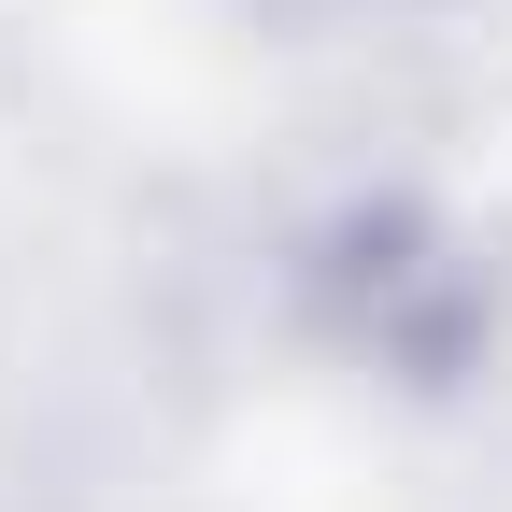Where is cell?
Segmentation results:
<instances>
[{
    "label": "cell",
    "mask_w": 512,
    "mask_h": 512,
    "mask_svg": "<svg viewBox=\"0 0 512 512\" xmlns=\"http://www.w3.org/2000/svg\"><path fill=\"white\" fill-rule=\"evenodd\" d=\"M0 15H29V0H0Z\"/></svg>",
    "instance_id": "obj_1"
}]
</instances>
